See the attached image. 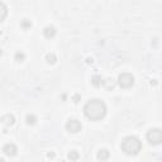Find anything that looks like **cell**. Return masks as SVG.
Wrapping results in <instances>:
<instances>
[{
    "mask_svg": "<svg viewBox=\"0 0 162 162\" xmlns=\"http://www.w3.org/2000/svg\"><path fill=\"white\" fill-rule=\"evenodd\" d=\"M84 114L90 121H100L106 115V105L100 99H91L85 104Z\"/></svg>",
    "mask_w": 162,
    "mask_h": 162,
    "instance_id": "1",
    "label": "cell"
},
{
    "mask_svg": "<svg viewBox=\"0 0 162 162\" xmlns=\"http://www.w3.org/2000/svg\"><path fill=\"white\" fill-rule=\"evenodd\" d=\"M118 85L123 89H129L134 85V76L129 72H122L118 76Z\"/></svg>",
    "mask_w": 162,
    "mask_h": 162,
    "instance_id": "3",
    "label": "cell"
},
{
    "mask_svg": "<svg viewBox=\"0 0 162 162\" xmlns=\"http://www.w3.org/2000/svg\"><path fill=\"white\" fill-rule=\"evenodd\" d=\"M46 61H47L48 63H51V65H53V63H56V61H57V56H56L55 53H47V55H46Z\"/></svg>",
    "mask_w": 162,
    "mask_h": 162,
    "instance_id": "13",
    "label": "cell"
},
{
    "mask_svg": "<svg viewBox=\"0 0 162 162\" xmlns=\"http://www.w3.org/2000/svg\"><path fill=\"white\" fill-rule=\"evenodd\" d=\"M146 137L151 144H160L162 142V132L160 128H152L147 132Z\"/></svg>",
    "mask_w": 162,
    "mask_h": 162,
    "instance_id": "4",
    "label": "cell"
},
{
    "mask_svg": "<svg viewBox=\"0 0 162 162\" xmlns=\"http://www.w3.org/2000/svg\"><path fill=\"white\" fill-rule=\"evenodd\" d=\"M6 15H8V8L3 2H0V23L6 18Z\"/></svg>",
    "mask_w": 162,
    "mask_h": 162,
    "instance_id": "10",
    "label": "cell"
},
{
    "mask_svg": "<svg viewBox=\"0 0 162 162\" xmlns=\"http://www.w3.org/2000/svg\"><path fill=\"white\" fill-rule=\"evenodd\" d=\"M0 162H5V160H4V158H2V157H0Z\"/></svg>",
    "mask_w": 162,
    "mask_h": 162,
    "instance_id": "20",
    "label": "cell"
},
{
    "mask_svg": "<svg viewBox=\"0 0 162 162\" xmlns=\"http://www.w3.org/2000/svg\"><path fill=\"white\" fill-rule=\"evenodd\" d=\"M56 33H57V31H56V28L53 27V25H47V27L43 29V34H45V37L46 38H53L55 36H56Z\"/></svg>",
    "mask_w": 162,
    "mask_h": 162,
    "instance_id": "7",
    "label": "cell"
},
{
    "mask_svg": "<svg viewBox=\"0 0 162 162\" xmlns=\"http://www.w3.org/2000/svg\"><path fill=\"white\" fill-rule=\"evenodd\" d=\"M91 84H92L95 88H99L100 85L103 84V80H101V76H99V75H94L92 77H91Z\"/></svg>",
    "mask_w": 162,
    "mask_h": 162,
    "instance_id": "11",
    "label": "cell"
},
{
    "mask_svg": "<svg viewBox=\"0 0 162 162\" xmlns=\"http://www.w3.org/2000/svg\"><path fill=\"white\" fill-rule=\"evenodd\" d=\"M109 157H110V152L108 149H105V148L99 149V152H98V160L99 161H106Z\"/></svg>",
    "mask_w": 162,
    "mask_h": 162,
    "instance_id": "9",
    "label": "cell"
},
{
    "mask_svg": "<svg viewBox=\"0 0 162 162\" xmlns=\"http://www.w3.org/2000/svg\"><path fill=\"white\" fill-rule=\"evenodd\" d=\"M25 122H27L28 125H34L37 123V117L34 114H27V117H25Z\"/></svg>",
    "mask_w": 162,
    "mask_h": 162,
    "instance_id": "12",
    "label": "cell"
},
{
    "mask_svg": "<svg viewBox=\"0 0 162 162\" xmlns=\"http://www.w3.org/2000/svg\"><path fill=\"white\" fill-rule=\"evenodd\" d=\"M14 58H15L16 62H23L24 59H25V55L23 52H16L15 56H14Z\"/></svg>",
    "mask_w": 162,
    "mask_h": 162,
    "instance_id": "17",
    "label": "cell"
},
{
    "mask_svg": "<svg viewBox=\"0 0 162 162\" xmlns=\"http://www.w3.org/2000/svg\"><path fill=\"white\" fill-rule=\"evenodd\" d=\"M103 85L108 89V90H110V89H113L114 88V80L113 79H106L105 81H103Z\"/></svg>",
    "mask_w": 162,
    "mask_h": 162,
    "instance_id": "15",
    "label": "cell"
},
{
    "mask_svg": "<svg viewBox=\"0 0 162 162\" xmlns=\"http://www.w3.org/2000/svg\"><path fill=\"white\" fill-rule=\"evenodd\" d=\"M121 148L125 155L135 156V155H138L142 149V142L139 141L138 137H135V135H128V137L123 138V141L121 143Z\"/></svg>",
    "mask_w": 162,
    "mask_h": 162,
    "instance_id": "2",
    "label": "cell"
},
{
    "mask_svg": "<svg viewBox=\"0 0 162 162\" xmlns=\"http://www.w3.org/2000/svg\"><path fill=\"white\" fill-rule=\"evenodd\" d=\"M0 121H2V118H0Z\"/></svg>",
    "mask_w": 162,
    "mask_h": 162,
    "instance_id": "21",
    "label": "cell"
},
{
    "mask_svg": "<svg viewBox=\"0 0 162 162\" xmlns=\"http://www.w3.org/2000/svg\"><path fill=\"white\" fill-rule=\"evenodd\" d=\"M80 99H81L80 94H75V95L72 96V101H74V103H79V101H80Z\"/></svg>",
    "mask_w": 162,
    "mask_h": 162,
    "instance_id": "18",
    "label": "cell"
},
{
    "mask_svg": "<svg viewBox=\"0 0 162 162\" xmlns=\"http://www.w3.org/2000/svg\"><path fill=\"white\" fill-rule=\"evenodd\" d=\"M3 152L5 153L6 156L14 157L16 155V152H18V148H16V146L14 143H6V144H4V147H3Z\"/></svg>",
    "mask_w": 162,
    "mask_h": 162,
    "instance_id": "6",
    "label": "cell"
},
{
    "mask_svg": "<svg viewBox=\"0 0 162 162\" xmlns=\"http://www.w3.org/2000/svg\"><path fill=\"white\" fill-rule=\"evenodd\" d=\"M47 157H48V158H53V157H55V153H53V152L48 153V155H47Z\"/></svg>",
    "mask_w": 162,
    "mask_h": 162,
    "instance_id": "19",
    "label": "cell"
},
{
    "mask_svg": "<svg viewBox=\"0 0 162 162\" xmlns=\"http://www.w3.org/2000/svg\"><path fill=\"white\" fill-rule=\"evenodd\" d=\"M66 129L69 131L70 133H79L81 131V122L77 121V119H69V121L66 122Z\"/></svg>",
    "mask_w": 162,
    "mask_h": 162,
    "instance_id": "5",
    "label": "cell"
},
{
    "mask_svg": "<svg viewBox=\"0 0 162 162\" xmlns=\"http://www.w3.org/2000/svg\"><path fill=\"white\" fill-rule=\"evenodd\" d=\"M2 122L6 125V127H9V125H13L15 123V118L13 114H5L3 118H2Z\"/></svg>",
    "mask_w": 162,
    "mask_h": 162,
    "instance_id": "8",
    "label": "cell"
},
{
    "mask_svg": "<svg viewBox=\"0 0 162 162\" xmlns=\"http://www.w3.org/2000/svg\"><path fill=\"white\" fill-rule=\"evenodd\" d=\"M20 27H22L23 29H29V28L32 27V23H31V20H28V19H23V20L20 22Z\"/></svg>",
    "mask_w": 162,
    "mask_h": 162,
    "instance_id": "16",
    "label": "cell"
},
{
    "mask_svg": "<svg viewBox=\"0 0 162 162\" xmlns=\"http://www.w3.org/2000/svg\"><path fill=\"white\" fill-rule=\"evenodd\" d=\"M80 155H79V152L77 151H70L69 152V155H67V158H69L70 161H76V160H79Z\"/></svg>",
    "mask_w": 162,
    "mask_h": 162,
    "instance_id": "14",
    "label": "cell"
}]
</instances>
